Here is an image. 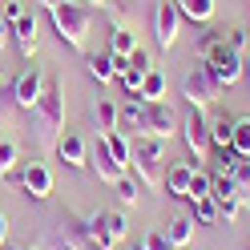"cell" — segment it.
<instances>
[{
  "label": "cell",
  "instance_id": "24",
  "mask_svg": "<svg viewBox=\"0 0 250 250\" xmlns=\"http://www.w3.org/2000/svg\"><path fill=\"white\" fill-rule=\"evenodd\" d=\"M117 109H121V105H117V101H109V97L97 101L93 117H97V129H101V133H113V129H117Z\"/></svg>",
  "mask_w": 250,
  "mask_h": 250
},
{
  "label": "cell",
  "instance_id": "7",
  "mask_svg": "<svg viewBox=\"0 0 250 250\" xmlns=\"http://www.w3.org/2000/svg\"><path fill=\"white\" fill-rule=\"evenodd\" d=\"M182 97L190 101V109H202V113H206V109L222 97V89L214 85V77L206 69H194V73H186V81H182Z\"/></svg>",
  "mask_w": 250,
  "mask_h": 250
},
{
  "label": "cell",
  "instance_id": "23",
  "mask_svg": "<svg viewBox=\"0 0 250 250\" xmlns=\"http://www.w3.org/2000/svg\"><path fill=\"white\" fill-rule=\"evenodd\" d=\"M166 238L174 242V250L190 246V242H194V218H174V222L166 226Z\"/></svg>",
  "mask_w": 250,
  "mask_h": 250
},
{
  "label": "cell",
  "instance_id": "5",
  "mask_svg": "<svg viewBox=\"0 0 250 250\" xmlns=\"http://www.w3.org/2000/svg\"><path fill=\"white\" fill-rule=\"evenodd\" d=\"M162 153H166V142L162 137H137L133 142V174L142 186H162Z\"/></svg>",
  "mask_w": 250,
  "mask_h": 250
},
{
  "label": "cell",
  "instance_id": "8",
  "mask_svg": "<svg viewBox=\"0 0 250 250\" xmlns=\"http://www.w3.org/2000/svg\"><path fill=\"white\" fill-rule=\"evenodd\" d=\"M178 125H182V117L169 101H146V133L142 137H162L166 142V137L178 133Z\"/></svg>",
  "mask_w": 250,
  "mask_h": 250
},
{
  "label": "cell",
  "instance_id": "43",
  "mask_svg": "<svg viewBox=\"0 0 250 250\" xmlns=\"http://www.w3.org/2000/svg\"><path fill=\"white\" fill-rule=\"evenodd\" d=\"M242 77H246V81H250V53H246V73H242Z\"/></svg>",
  "mask_w": 250,
  "mask_h": 250
},
{
  "label": "cell",
  "instance_id": "33",
  "mask_svg": "<svg viewBox=\"0 0 250 250\" xmlns=\"http://www.w3.org/2000/svg\"><path fill=\"white\" fill-rule=\"evenodd\" d=\"M226 44H230V49L234 53H250V28H230V33H226Z\"/></svg>",
  "mask_w": 250,
  "mask_h": 250
},
{
  "label": "cell",
  "instance_id": "25",
  "mask_svg": "<svg viewBox=\"0 0 250 250\" xmlns=\"http://www.w3.org/2000/svg\"><path fill=\"white\" fill-rule=\"evenodd\" d=\"M210 153H214V174H238V166L246 162L242 153L230 149V146H226V149H210Z\"/></svg>",
  "mask_w": 250,
  "mask_h": 250
},
{
  "label": "cell",
  "instance_id": "11",
  "mask_svg": "<svg viewBox=\"0 0 250 250\" xmlns=\"http://www.w3.org/2000/svg\"><path fill=\"white\" fill-rule=\"evenodd\" d=\"M44 81H49V77H44L37 65H28L17 81H12V101H17L21 109H37L41 93H44Z\"/></svg>",
  "mask_w": 250,
  "mask_h": 250
},
{
  "label": "cell",
  "instance_id": "9",
  "mask_svg": "<svg viewBox=\"0 0 250 250\" xmlns=\"http://www.w3.org/2000/svg\"><path fill=\"white\" fill-rule=\"evenodd\" d=\"M17 182H21V190L33 198V202H49L53 198V169L44 166V162H28L21 174H17Z\"/></svg>",
  "mask_w": 250,
  "mask_h": 250
},
{
  "label": "cell",
  "instance_id": "18",
  "mask_svg": "<svg viewBox=\"0 0 250 250\" xmlns=\"http://www.w3.org/2000/svg\"><path fill=\"white\" fill-rule=\"evenodd\" d=\"M178 12H182V21H194V24H210L214 21V0H174Z\"/></svg>",
  "mask_w": 250,
  "mask_h": 250
},
{
  "label": "cell",
  "instance_id": "17",
  "mask_svg": "<svg viewBox=\"0 0 250 250\" xmlns=\"http://www.w3.org/2000/svg\"><path fill=\"white\" fill-rule=\"evenodd\" d=\"M8 28H12V37H17V49H21L24 57H33V53H37V41H41V33H37V17H28V12H24V17L12 21Z\"/></svg>",
  "mask_w": 250,
  "mask_h": 250
},
{
  "label": "cell",
  "instance_id": "38",
  "mask_svg": "<svg viewBox=\"0 0 250 250\" xmlns=\"http://www.w3.org/2000/svg\"><path fill=\"white\" fill-rule=\"evenodd\" d=\"M24 17V4H21V0H4V21L12 24V21H21Z\"/></svg>",
  "mask_w": 250,
  "mask_h": 250
},
{
  "label": "cell",
  "instance_id": "1",
  "mask_svg": "<svg viewBox=\"0 0 250 250\" xmlns=\"http://www.w3.org/2000/svg\"><path fill=\"white\" fill-rule=\"evenodd\" d=\"M33 133L41 149H57V137L65 133V85H61V77L44 81V93L33 109Z\"/></svg>",
  "mask_w": 250,
  "mask_h": 250
},
{
  "label": "cell",
  "instance_id": "4",
  "mask_svg": "<svg viewBox=\"0 0 250 250\" xmlns=\"http://www.w3.org/2000/svg\"><path fill=\"white\" fill-rule=\"evenodd\" d=\"M202 69L214 77V85H218V89H230V85H238V81H242V73H246V57H242V53H234L230 44H226V37H222L206 57H202Z\"/></svg>",
  "mask_w": 250,
  "mask_h": 250
},
{
  "label": "cell",
  "instance_id": "36",
  "mask_svg": "<svg viewBox=\"0 0 250 250\" xmlns=\"http://www.w3.org/2000/svg\"><path fill=\"white\" fill-rule=\"evenodd\" d=\"M218 41H222V33H218V28H206V33H202V41H198V49H202V57H206V53L214 49Z\"/></svg>",
  "mask_w": 250,
  "mask_h": 250
},
{
  "label": "cell",
  "instance_id": "19",
  "mask_svg": "<svg viewBox=\"0 0 250 250\" xmlns=\"http://www.w3.org/2000/svg\"><path fill=\"white\" fill-rule=\"evenodd\" d=\"M109 53L129 61L137 53V28H113V33H109Z\"/></svg>",
  "mask_w": 250,
  "mask_h": 250
},
{
  "label": "cell",
  "instance_id": "12",
  "mask_svg": "<svg viewBox=\"0 0 250 250\" xmlns=\"http://www.w3.org/2000/svg\"><path fill=\"white\" fill-rule=\"evenodd\" d=\"M178 33H182V12H178L174 0H162V4H158V33H153V37H158V49L169 53L178 44Z\"/></svg>",
  "mask_w": 250,
  "mask_h": 250
},
{
  "label": "cell",
  "instance_id": "47",
  "mask_svg": "<svg viewBox=\"0 0 250 250\" xmlns=\"http://www.w3.org/2000/svg\"><path fill=\"white\" fill-rule=\"evenodd\" d=\"M246 4H250V0H246Z\"/></svg>",
  "mask_w": 250,
  "mask_h": 250
},
{
  "label": "cell",
  "instance_id": "31",
  "mask_svg": "<svg viewBox=\"0 0 250 250\" xmlns=\"http://www.w3.org/2000/svg\"><path fill=\"white\" fill-rule=\"evenodd\" d=\"M17 113H21V105L12 101V93H0V129H12V125H17Z\"/></svg>",
  "mask_w": 250,
  "mask_h": 250
},
{
  "label": "cell",
  "instance_id": "3",
  "mask_svg": "<svg viewBox=\"0 0 250 250\" xmlns=\"http://www.w3.org/2000/svg\"><path fill=\"white\" fill-rule=\"evenodd\" d=\"M49 17H53V28H57L61 44L85 57V44H89V33H93V4H77V0H65V4L49 8Z\"/></svg>",
  "mask_w": 250,
  "mask_h": 250
},
{
  "label": "cell",
  "instance_id": "30",
  "mask_svg": "<svg viewBox=\"0 0 250 250\" xmlns=\"http://www.w3.org/2000/svg\"><path fill=\"white\" fill-rule=\"evenodd\" d=\"M210 186H214V174H206V169H194V178H190V194H186V202L210 198Z\"/></svg>",
  "mask_w": 250,
  "mask_h": 250
},
{
  "label": "cell",
  "instance_id": "42",
  "mask_svg": "<svg viewBox=\"0 0 250 250\" xmlns=\"http://www.w3.org/2000/svg\"><path fill=\"white\" fill-rule=\"evenodd\" d=\"M85 4H97V8H105V4H109V0H85Z\"/></svg>",
  "mask_w": 250,
  "mask_h": 250
},
{
  "label": "cell",
  "instance_id": "44",
  "mask_svg": "<svg viewBox=\"0 0 250 250\" xmlns=\"http://www.w3.org/2000/svg\"><path fill=\"white\" fill-rule=\"evenodd\" d=\"M129 250H146V242H133V246H129Z\"/></svg>",
  "mask_w": 250,
  "mask_h": 250
},
{
  "label": "cell",
  "instance_id": "6",
  "mask_svg": "<svg viewBox=\"0 0 250 250\" xmlns=\"http://www.w3.org/2000/svg\"><path fill=\"white\" fill-rule=\"evenodd\" d=\"M178 133H182V142H186V153H190V166H198V169H202L206 153L214 149V146H210V121H206V113H202V109H190V113L182 117Z\"/></svg>",
  "mask_w": 250,
  "mask_h": 250
},
{
  "label": "cell",
  "instance_id": "41",
  "mask_svg": "<svg viewBox=\"0 0 250 250\" xmlns=\"http://www.w3.org/2000/svg\"><path fill=\"white\" fill-rule=\"evenodd\" d=\"M41 4H44V8H57V4H65V0H41Z\"/></svg>",
  "mask_w": 250,
  "mask_h": 250
},
{
  "label": "cell",
  "instance_id": "15",
  "mask_svg": "<svg viewBox=\"0 0 250 250\" xmlns=\"http://www.w3.org/2000/svg\"><path fill=\"white\" fill-rule=\"evenodd\" d=\"M89 169H93L97 182H105V186H117V182L125 178V166L113 162V153L105 149V142H97V149H89Z\"/></svg>",
  "mask_w": 250,
  "mask_h": 250
},
{
  "label": "cell",
  "instance_id": "35",
  "mask_svg": "<svg viewBox=\"0 0 250 250\" xmlns=\"http://www.w3.org/2000/svg\"><path fill=\"white\" fill-rule=\"evenodd\" d=\"M142 242H146V250H174V242L166 238V230H149Z\"/></svg>",
  "mask_w": 250,
  "mask_h": 250
},
{
  "label": "cell",
  "instance_id": "2",
  "mask_svg": "<svg viewBox=\"0 0 250 250\" xmlns=\"http://www.w3.org/2000/svg\"><path fill=\"white\" fill-rule=\"evenodd\" d=\"M41 250H105L97 230H93V214H61V222L41 234Z\"/></svg>",
  "mask_w": 250,
  "mask_h": 250
},
{
  "label": "cell",
  "instance_id": "40",
  "mask_svg": "<svg viewBox=\"0 0 250 250\" xmlns=\"http://www.w3.org/2000/svg\"><path fill=\"white\" fill-rule=\"evenodd\" d=\"M4 41H8V21L0 17V44H4Z\"/></svg>",
  "mask_w": 250,
  "mask_h": 250
},
{
  "label": "cell",
  "instance_id": "46",
  "mask_svg": "<svg viewBox=\"0 0 250 250\" xmlns=\"http://www.w3.org/2000/svg\"><path fill=\"white\" fill-rule=\"evenodd\" d=\"M0 81H4V65H0Z\"/></svg>",
  "mask_w": 250,
  "mask_h": 250
},
{
  "label": "cell",
  "instance_id": "20",
  "mask_svg": "<svg viewBox=\"0 0 250 250\" xmlns=\"http://www.w3.org/2000/svg\"><path fill=\"white\" fill-rule=\"evenodd\" d=\"M101 142H105V149H109V153H113V162H117V166L129 169V162H133V142H129V137L113 129V133H105Z\"/></svg>",
  "mask_w": 250,
  "mask_h": 250
},
{
  "label": "cell",
  "instance_id": "26",
  "mask_svg": "<svg viewBox=\"0 0 250 250\" xmlns=\"http://www.w3.org/2000/svg\"><path fill=\"white\" fill-rule=\"evenodd\" d=\"M190 218L194 222H202V226H214V222H222V214H218V202L214 198H198V202H190Z\"/></svg>",
  "mask_w": 250,
  "mask_h": 250
},
{
  "label": "cell",
  "instance_id": "28",
  "mask_svg": "<svg viewBox=\"0 0 250 250\" xmlns=\"http://www.w3.org/2000/svg\"><path fill=\"white\" fill-rule=\"evenodd\" d=\"M230 149H238L242 158H250V117H234V129H230Z\"/></svg>",
  "mask_w": 250,
  "mask_h": 250
},
{
  "label": "cell",
  "instance_id": "45",
  "mask_svg": "<svg viewBox=\"0 0 250 250\" xmlns=\"http://www.w3.org/2000/svg\"><path fill=\"white\" fill-rule=\"evenodd\" d=\"M17 250H41V246H37V242H33V246H17Z\"/></svg>",
  "mask_w": 250,
  "mask_h": 250
},
{
  "label": "cell",
  "instance_id": "32",
  "mask_svg": "<svg viewBox=\"0 0 250 250\" xmlns=\"http://www.w3.org/2000/svg\"><path fill=\"white\" fill-rule=\"evenodd\" d=\"M113 190H117V198L125 202V206H137V198H142V182H133V178H121V182L113 186Z\"/></svg>",
  "mask_w": 250,
  "mask_h": 250
},
{
  "label": "cell",
  "instance_id": "34",
  "mask_svg": "<svg viewBox=\"0 0 250 250\" xmlns=\"http://www.w3.org/2000/svg\"><path fill=\"white\" fill-rule=\"evenodd\" d=\"M142 77H146V73H137L133 65H129V69H125L121 77H117V81H121V89H125V97H133V93H137V89H142Z\"/></svg>",
  "mask_w": 250,
  "mask_h": 250
},
{
  "label": "cell",
  "instance_id": "22",
  "mask_svg": "<svg viewBox=\"0 0 250 250\" xmlns=\"http://www.w3.org/2000/svg\"><path fill=\"white\" fill-rule=\"evenodd\" d=\"M85 69H89V77L93 81H117V69H113V57L109 53H97V57H85Z\"/></svg>",
  "mask_w": 250,
  "mask_h": 250
},
{
  "label": "cell",
  "instance_id": "21",
  "mask_svg": "<svg viewBox=\"0 0 250 250\" xmlns=\"http://www.w3.org/2000/svg\"><path fill=\"white\" fill-rule=\"evenodd\" d=\"M137 97H142V101H166V73H162V69H149V73L142 77Z\"/></svg>",
  "mask_w": 250,
  "mask_h": 250
},
{
  "label": "cell",
  "instance_id": "39",
  "mask_svg": "<svg viewBox=\"0 0 250 250\" xmlns=\"http://www.w3.org/2000/svg\"><path fill=\"white\" fill-rule=\"evenodd\" d=\"M4 242H8V214L0 210V246H4Z\"/></svg>",
  "mask_w": 250,
  "mask_h": 250
},
{
  "label": "cell",
  "instance_id": "16",
  "mask_svg": "<svg viewBox=\"0 0 250 250\" xmlns=\"http://www.w3.org/2000/svg\"><path fill=\"white\" fill-rule=\"evenodd\" d=\"M194 169L198 166H190V162H174V166H169L166 169V194L169 198H186V194H190V178H194Z\"/></svg>",
  "mask_w": 250,
  "mask_h": 250
},
{
  "label": "cell",
  "instance_id": "13",
  "mask_svg": "<svg viewBox=\"0 0 250 250\" xmlns=\"http://www.w3.org/2000/svg\"><path fill=\"white\" fill-rule=\"evenodd\" d=\"M53 153H57L69 169H85V166H89V142H85L81 133H61Z\"/></svg>",
  "mask_w": 250,
  "mask_h": 250
},
{
  "label": "cell",
  "instance_id": "27",
  "mask_svg": "<svg viewBox=\"0 0 250 250\" xmlns=\"http://www.w3.org/2000/svg\"><path fill=\"white\" fill-rule=\"evenodd\" d=\"M17 162H21V146L12 137H0V178H12Z\"/></svg>",
  "mask_w": 250,
  "mask_h": 250
},
{
  "label": "cell",
  "instance_id": "37",
  "mask_svg": "<svg viewBox=\"0 0 250 250\" xmlns=\"http://www.w3.org/2000/svg\"><path fill=\"white\" fill-rule=\"evenodd\" d=\"M129 65H133L137 73H149V69H153V57H149V53H142V49H137V53L129 57Z\"/></svg>",
  "mask_w": 250,
  "mask_h": 250
},
{
  "label": "cell",
  "instance_id": "14",
  "mask_svg": "<svg viewBox=\"0 0 250 250\" xmlns=\"http://www.w3.org/2000/svg\"><path fill=\"white\" fill-rule=\"evenodd\" d=\"M117 133H125V137H142L146 133V101L137 97V93L117 109Z\"/></svg>",
  "mask_w": 250,
  "mask_h": 250
},
{
  "label": "cell",
  "instance_id": "10",
  "mask_svg": "<svg viewBox=\"0 0 250 250\" xmlns=\"http://www.w3.org/2000/svg\"><path fill=\"white\" fill-rule=\"evenodd\" d=\"M93 230H97L105 250H117L125 242V234H129V222H125V214H117V210H97L93 214Z\"/></svg>",
  "mask_w": 250,
  "mask_h": 250
},
{
  "label": "cell",
  "instance_id": "29",
  "mask_svg": "<svg viewBox=\"0 0 250 250\" xmlns=\"http://www.w3.org/2000/svg\"><path fill=\"white\" fill-rule=\"evenodd\" d=\"M230 129H234V117L210 121V146H214V149H226V146H230Z\"/></svg>",
  "mask_w": 250,
  "mask_h": 250
}]
</instances>
